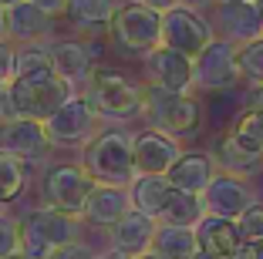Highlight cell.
I'll use <instances>...</instances> for the list:
<instances>
[{
    "label": "cell",
    "instance_id": "ee69618b",
    "mask_svg": "<svg viewBox=\"0 0 263 259\" xmlns=\"http://www.w3.org/2000/svg\"><path fill=\"white\" fill-rule=\"evenodd\" d=\"M253 4H256V10H260V17H263V0H253Z\"/></svg>",
    "mask_w": 263,
    "mask_h": 259
},
{
    "label": "cell",
    "instance_id": "8d00e7d4",
    "mask_svg": "<svg viewBox=\"0 0 263 259\" xmlns=\"http://www.w3.org/2000/svg\"><path fill=\"white\" fill-rule=\"evenodd\" d=\"M132 4H142V7H152V10H159V14H165V10L179 7V0H132Z\"/></svg>",
    "mask_w": 263,
    "mask_h": 259
},
{
    "label": "cell",
    "instance_id": "cb8c5ba5",
    "mask_svg": "<svg viewBox=\"0 0 263 259\" xmlns=\"http://www.w3.org/2000/svg\"><path fill=\"white\" fill-rule=\"evenodd\" d=\"M128 192H132V209H139L142 215L159 222L165 202H169V195H172V185H169L165 175H139L128 185Z\"/></svg>",
    "mask_w": 263,
    "mask_h": 259
},
{
    "label": "cell",
    "instance_id": "ba28073f",
    "mask_svg": "<svg viewBox=\"0 0 263 259\" xmlns=\"http://www.w3.org/2000/svg\"><path fill=\"white\" fill-rule=\"evenodd\" d=\"M213 24L193 7H172L162 14V44L172 51H182L186 57H199L209 44H213Z\"/></svg>",
    "mask_w": 263,
    "mask_h": 259
},
{
    "label": "cell",
    "instance_id": "30bf717a",
    "mask_svg": "<svg viewBox=\"0 0 263 259\" xmlns=\"http://www.w3.org/2000/svg\"><path fill=\"white\" fill-rule=\"evenodd\" d=\"M243 77L240 68V47L233 41L219 37L196 57V88L202 91H226Z\"/></svg>",
    "mask_w": 263,
    "mask_h": 259
},
{
    "label": "cell",
    "instance_id": "b9f144b4",
    "mask_svg": "<svg viewBox=\"0 0 263 259\" xmlns=\"http://www.w3.org/2000/svg\"><path fill=\"white\" fill-rule=\"evenodd\" d=\"M135 259H165V256H159L155 249H148V252H142V256H135Z\"/></svg>",
    "mask_w": 263,
    "mask_h": 259
},
{
    "label": "cell",
    "instance_id": "7dc6e473",
    "mask_svg": "<svg viewBox=\"0 0 263 259\" xmlns=\"http://www.w3.org/2000/svg\"><path fill=\"white\" fill-rule=\"evenodd\" d=\"M216 4H236V0H216Z\"/></svg>",
    "mask_w": 263,
    "mask_h": 259
},
{
    "label": "cell",
    "instance_id": "e575fe53",
    "mask_svg": "<svg viewBox=\"0 0 263 259\" xmlns=\"http://www.w3.org/2000/svg\"><path fill=\"white\" fill-rule=\"evenodd\" d=\"M31 4L41 7L44 14H51V17H58V14L64 17V7H68V0H31Z\"/></svg>",
    "mask_w": 263,
    "mask_h": 259
},
{
    "label": "cell",
    "instance_id": "d590c367",
    "mask_svg": "<svg viewBox=\"0 0 263 259\" xmlns=\"http://www.w3.org/2000/svg\"><path fill=\"white\" fill-rule=\"evenodd\" d=\"M236 259H263V243H250V239H243V246L236 249Z\"/></svg>",
    "mask_w": 263,
    "mask_h": 259
},
{
    "label": "cell",
    "instance_id": "8fae6325",
    "mask_svg": "<svg viewBox=\"0 0 263 259\" xmlns=\"http://www.w3.org/2000/svg\"><path fill=\"white\" fill-rule=\"evenodd\" d=\"M51 138H47L44 122L37 118H7L0 122V152L17 155L27 165H41L51 155Z\"/></svg>",
    "mask_w": 263,
    "mask_h": 259
},
{
    "label": "cell",
    "instance_id": "60d3db41",
    "mask_svg": "<svg viewBox=\"0 0 263 259\" xmlns=\"http://www.w3.org/2000/svg\"><path fill=\"white\" fill-rule=\"evenodd\" d=\"M182 7H193V10H202V7H209L213 0H179Z\"/></svg>",
    "mask_w": 263,
    "mask_h": 259
},
{
    "label": "cell",
    "instance_id": "52a82bcc",
    "mask_svg": "<svg viewBox=\"0 0 263 259\" xmlns=\"http://www.w3.org/2000/svg\"><path fill=\"white\" fill-rule=\"evenodd\" d=\"M95 178L85 172V165L78 162H61V165H51L41 178V195H44V206L58 209V212H68L74 219H85V206L88 195L95 192Z\"/></svg>",
    "mask_w": 263,
    "mask_h": 259
},
{
    "label": "cell",
    "instance_id": "7c38bea8",
    "mask_svg": "<svg viewBox=\"0 0 263 259\" xmlns=\"http://www.w3.org/2000/svg\"><path fill=\"white\" fill-rule=\"evenodd\" d=\"M145 77L155 88L189 94L196 88V61L186 57L182 51H172V47L162 44L152 54H145Z\"/></svg>",
    "mask_w": 263,
    "mask_h": 259
},
{
    "label": "cell",
    "instance_id": "44dd1931",
    "mask_svg": "<svg viewBox=\"0 0 263 259\" xmlns=\"http://www.w3.org/2000/svg\"><path fill=\"white\" fill-rule=\"evenodd\" d=\"M155 229H159V222L148 219V215H142L139 209H132L125 219H118L115 226H111V246L122 252H128V256H142V252L152 249L155 243Z\"/></svg>",
    "mask_w": 263,
    "mask_h": 259
},
{
    "label": "cell",
    "instance_id": "4316f807",
    "mask_svg": "<svg viewBox=\"0 0 263 259\" xmlns=\"http://www.w3.org/2000/svg\"><path fill=\"white\" fill-rule=\"evenodd\" d=\"M206 215H209V212H206V202H202V195L172 189V195H169V202H165L162 219H159V222H165V226H189V229H196L202 219H206Z\"/></svg>",
    "mask_w": 263,
    "mask_h": 259
},
{
    "label": "cell",
    "instance_id": "3957f363",
    "mask_svg": "<svg viewBox=\"0 0 263 259\" xmlns=\"http://www.w3.org/2000/svg\"><path fill=\"white\" fill-rule=\"evenodd\" d=\"M85 219H74L68 212H58L51 206H41L34 212H27L21 219V236H24V256L27 259H51V252H58L61 246L78 243V229Z\"/></svg>",
    "mask_w": 263,
    "mask_h": 259
},
{
    "label": "cell",
    "instance_id": "277c9868",
    "mask_svg": "<svg viewBox=\"0 0 263 259\" xmlns=\"http://www.w3.org/2000/svg\"><path fill=\"white\" fill-rule=\"evenodd\" d=\"M85 98L98 111V118L128 122V118H139L142 114V88L139 84H132L118 71L98 68V64H95L91 77L85 81Z\"/></svg>",
    "mask_w": 263,
    "mask_h": 259
},
{
    "label": "cell",
    "instance_id": "bcb514c9",
    "mask_svg": "<svg viewBox=\"0 0 263 259\" xmlns=\"http://www.w3.org/2000/svg\"><path fill=\"white\" fill-rule=\"evenodd\" d=\"M7 259H27V256H24V252H14V256H7Z\"/></svg>",
    "mask_w": 263,
    "mask_h": 259
},
{
    "label": "cell",
    "instance_id": "e0dca14e",
    "mask_svg": "<svg viewBox=\"0 0 263 259\" xmlns=\"http://www.w3.org/2000/svg\"><path fill=\"white\" fill-rule=\"evenodd\" d=\"M132 212V192L122 185H95V192L88 195L85 206V222L98 229H111L118 219Z\"/></svg>",
    "mask_w": 263,
    "mask_h": 259
},
{
    "label": "cell",
    "instance_id": "2e32d148",
    "mask_svg": "<svg viewBox=\"0 0 263 259\" xmlns=\"http://www.w3.org/2000/svg\"><path fill=\"white\" fill-rule=\"evenodd\" d=\"M216 27L223 31L226 41L233 44H250L263 37V17L253 0H236V4H219Z\"/></svg>",
    "mask_w": 263,
    "mask_h": 259
},
{
    "label": "cell",
    "instance_id": "d4e9b609",
    "mask_svg": "<svg viewBox=\"0 0 263 259\" xmlns=\"http://www.w3.org/2000/svg\"><path fill=\"white\" fill-rule=\"evenodd\" d=\"M14 77H17V81H31V84L58 77L51 44H24V47H17V68H14Z\"/></svg>",
    "mask_w": 263,
    "mask_h": 259
},
{
    "label": "cell",
    "instance_id": "9c48e42d",
    "mask_svg": "<svg viewBox=\"0 0 263 259\" xmlns=\"http://www.w3.org/2000/svg\"><path fill=\"white\" fill-rule=\"evenodd\" d=\"M44 128L54 148H85L95 138V128H98V111L88 105L85 94H78L58 114L47 118Z\"/></svg>",
    "mask_w": 263,
    "mask_h": 259
},
{
    "label": "cell",
    "instance_id": "484cf974",
    "mask_svg": "<svg viewBox=\"0 0 263 259\" xmlns=\"http://www.w3.org/2000/svg\"><path fill=\"white\" fill-rule=\"evenodd\" d=\"M152 249L165 259H193L199 252V236L189 226H165V222H159Z\"/></svg>",
    "mask_w": 263,
    "mask_h": 259
},
{
    "label": "cell",
    "instance_id": "f1b7e54d",
    "mask_svg": "<svg viewBox=\"0 0 263 259\" xmlns=\"http://www.w3.org/2000/svg\"><path fill=\"white\" fill-rule=\"evenodd\" d=\"M233 131H236V138H240V142H247L250 148H256V152L263 155V111L247 108V111L233 122Z\"/></svg>",
    "mask_w": 263,
    "mask_h": 259
},
{
    "label": "cell",
    "instance_id": "603a6c76",
    "mask_svg": "<svg viewBox=\"0 0 263 259\" xmlns=\"http://www.w3.org/2000/svg\"><path fill=\"white\" fill-rule=\"evenodd\" d=\"M51 54H54V68H58V77L71 81L78 88L81 81H88L95 71V54L88 51L85 44L78 41H54L51 44Z\"/></svg>",
    "mask_w": 263,
    "mask_h": 259
},
{
    "label": "cell",
    "instance_id": "7402d4cb",
    "mask_svg": "<svg viewBox=\"0 0 263 259\" xmlns=\"http://www.w3.org/2000/svg\"><path fill=\"white\" fill-rule=\"evenodd\" d=\"M115 14H118V0H68V7H64V21L85 34L108 31Z\"/></svg>",
    "mask_w": 263,
    "mask_h": 259
},
{
    "label": "cell",
    "instance_id": "f546056e",
    "mask_svg": "<svg viewBox=\"0 0 263 259\" xmlns=\"http://www.w3.org/2000/svg\"><path fill=\"white\" fill-rule=\"evenodd\" d=\"M24 249V236H21V219L10 212H0V259L14 256Z\"/></svg>",
    "mask_w": 263,
    "mask_h": 259
},
{
    "label": "cell",
    "instance_id": "d6a6232c",
    "mask_svg": "<svg viewBox=\"0 0 263 259\" xmlns=\"http://www.w3.org/2000/svg\"><path fill=\"white\" fill-rule=\"evenodd\" d=\"M95 256H98V252H95L88 243H81V239H78V243L61 246L58 252H51V259H95Z\"/></svg>",
    "mask_w": 263,
    "mask_h": 259
},
{
    "label": "cell",
    "instance_id": "ffe728a7",
    "mask_svg": "<svg viewBox=\"0 0 263 259\" xmlns=\"http://www.w3.org/2000/svg\"><path fill=\"white\" fill-rule=\"evenodd\" d=\"M213 162H216L223 172L240 175V178L243 175H253V172H260V168H263V155L256 152V148H250L247 142H240L233 128L213 142Z\"/></svg>",
    "mask_w": 263,
    "mask_h": 259
},
{
    "label": "cell",
    "instance_id": "5bb4252c",
    "mask_svg": "<svg viewBox=\"0 0 263 259\" xmlns=\"http://www.w3.org/2000/svg\"><path fill=\"white\" fill-rule=\"evenodd\" d=\"M202 202H206L209 215H223V219H240L256 198L250 192V185L240 175H230V172H216V178L209 182V189L202 192Z\"/></svg>",
    "mask_w": 263,
    "mask_h": 259
},
{
    "label": "cell",
    "instance_id": "4dcf8cb0",
    "mask_svg": "<svg viewBox=\"0 0 263 259\" xmlns=\"http://www.w3.org/2000/svg\"><path fill=\"white\" fill-rule=\"evenodd\" d=\"M240 68H243V77H250L256 88L263 84V37L240 44Z\"/></svg>",
    "mask_w": 263,
    "mask_h": 259
},
{
    "label": "cell",
    "instance_id": "5b68a950",
    "mask_svg": "<svg viewBox=\"0 0 263 259\" xmlns=\"http://www.w3.org/2000/svg\"><path fill=\"white\" fill-rule=\"evenodd\" d=\"M71 98H78V88L71 81H64V77H51V81H37V84L14 77L7 84V118H37V122H47Z\"/></svg>",
    "mask_w": 263,
    "mask_h": 259
},
{
    "label": "cell",
    "instance_id": "1f68e13d",
    "mask_svg": "<svg viewBox=\"0 0 263 259\" xmlns=\"http://www.w3.org/2000/svg\"><path fill=\"white\" fill-rule=\"evenodd\" d=\"M236 226H240L243 239H250V243H263V202H253V206L236 219Z\"/></svg>",
    "mask_w": 263,
    "mask_h": 259
},
{
    "label": "cell",
    "instance_id": "4fadbf2b",
    "mask_svg": "<svg viewBox=\"0 0 263 259\" xmlns=\"http://www.w3.org/2000/svg\"><path fill=\"white\" fill-rule=\"evenodd\" d=\"M132 152H135V172L139 175H169V168L182 158L179 138L155 128L132 135Z\"/></svg>",
    "mask_w": 263,
    "mask_h": 259
},
{
    "label": "cell",
    "instance_id": "7bdbcfd3",
    "mask_svg": "<svg viewBox=\"0 0 263 259\" xmlns=\"http://www.w3.org/2000/svg\"><path fill=\"white\" fill-rule=\"evenodd\" d=\"M0 4H4V7H14V4H21V0H0Z\"/></svg>",
    "mask_w": 263,
    "mask_h": 259
},
{
    "label": "cell",
    "instance_id": "9a60e30c",
    "mask_svg": "<svg viewBox=\"0 0 263 259\" xmlns=\"http://www.w3.org/2000/svg\"><path fill=\"white\" fill-rule=\"evenodd\" d=\"M54 34V17L34 7L31 0H21L7 7V41L14 44H44Z\"/></svg>",
    "mask_w": 263,
    "mask_h": 259
},
{
    "label": "cell",
    "instance_id": "f35d334b",
    "mask_svg": "<svg viewBox=\"0 0 263 259\" xmlns=\"http://www.w3.org/2000/svg\"><path fill=\"white\" fill-rule=\"evenodd\" d=\"M250 108H253V111H263V84L250 94Z\"/></svg>",
    "mask_w": 263,
    "mask_h": 259
},
{
    "label": "cell",
    "instance_id": "8992f818",
    "mask_svg": "<svg viewBox=\"0 0 263 259\" xmlns=\"http://www.w3.org/2000/svg\"><path fill=\"white\" fill-rule=\"evenodd\" d=\"M108 41L128 57H145L162 47V14L142 4H125L108 27Z\"/></svg>",
    "mask_w": 263,
    "mask_h": 259
},
{
    "label": "cell",
    "instance_id": "ab89813d",
    "mask_svg": "<svg viewBox=\"0 0 263 259\" xmlns=\"http://www.w3.org/2000/svg\"><path fill=\"white\" fill-rule=\"evenodd\" d=\"M0 41H7V7L0 4Z\"/></svg>",
    "mask_w": 263,
    "mask_h": 259
},
{
    "label": "cell",
    "instance_id": "836d02e7",
    "mask_svg": "<svg viewBox=\"0 0 263 259\" xmlns=\"http://www.w3.org/2000/svg\"><path fill=\"white\" fill-rule=\"evenodd\" d=\"M14 68H17V44L14 41H0V74L14 77Z\"/></svg>",
    "mask_w": 263,
    "mask_h": 259
},
{
    "label": "cell",
    "instance_id": "83f0119b",
    "mask_svg": "<svg viewBox=\"0 0 263 259\" xmlns=\"http://www.w3.org/2000/svg\"><path fill=\"white\" fill-rule=\"evenodd\" d=\"M27 168L31 165L21 162L17 155L0 152V206L14 202V198L24 192V185H27Z\"/></svg>",
    "mask_w": 263,
    "mask_h": 259
},
{
    "label": "cell",
    "instance_id": "ac0fdd59",
    "mask_svg": "<svg viewBox=\"0 0 263 259\" xmlns=\"http://www.w3.org/2000/svg\"><path fill=\"white\" fill-rule=\"evenodd\" d=\"M196 236H199V252L213 259H236V249L243 246L240 226L223 215H206L196 226Z\"/></svg>",
    "mask_w": 263,
    "mask_h": 259
},
{
    "label": "cell",
    "instance_id": "7a4b0ae2",
    "mask_svg": "<svg viewBox=\"0 0 263 259\" xmlns=\"http://www.w3.org/2000/svg\"><path fill=\"white\" fill-rule=\"evenodd\" d=\"M142 114L155 131H165L172 138H186L196 135L202 125V108L196 98L179 91H165V88H155L145 84L142 88Z\"/></svg>",
    "mask_w": 263,
    "mask_h": 259
},
{
    "label": "cell",
    "instance_id": "6da1fadb",
    "mask_svg": "<svg viewBox=\"0 0 263 259\" xmlns=\"http://www.w3.org/2000/svg\"><path fill=\"white\" fill-rule=\"evenodd\" d=\"M81 165L98 185H122L128 189L139 172H135V152H132V135L122 128L98 131V135L81 148Z\"/></svg>",
    "mask_w": 263,
    "mask_h": 259
},
{
    "label": "cell",
    "instance_id": "f6af8a7d",
    "mask_svg": "<svg viewBox=\"0 0 263 259\" xmlns=\"http://www.w3.org/2000/svg\"><path fill=\"white\" fill-rule=\"evenodd\" d=\"M193 259H213V256H206V252H196V256Z\"/></svg>",
    "mask_w": 263,
    "mask_h": 259
},
{
    "label": "cell",
    "instance_id": "d6986e66",
    "mask_svg": "<svg viewBox=\"0 0 263 259\" xmlns=\"http://www.w3.org/2000/svg\"><path fill=\"white\" fill-rule=\"evenodd\" d=\"M169 185L179 192H193V195H202L209 189V182L216 178V162L206 152H182V158L169 168Z\"/></svg>",
    "mask_w": 263,
    "mask_h": 259
},
{
    "label": "cell",
    "instance_id": "74e56055",
    "mask_svg": "<svg viewBox=\"0 0 263 259\" xmlns=\"http://www.w3.org/2000/svg\"><path fill=\"white\" fill-rule=\"evenodd\" d=\"M95 259H135V256H128V252H122V249H115V246H108V249L98 252Z\"/></svg>",
    "mask_w": 263,
    "mask_h": 259
}]
</instances>
